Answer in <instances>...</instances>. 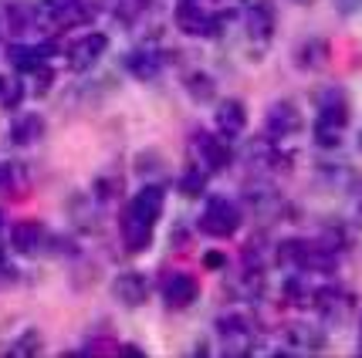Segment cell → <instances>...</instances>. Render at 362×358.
Instances as JSON below:
<instances>
[{
	"label": "cell",
	"mask_w": 362,
	"mask_h": 358,
	"mask_svg": "<svg viewBox=\"0 0 362 358\" xmlns=\"http://www.w3.org/2000/svg\"><path fill=\"white\" fill-rule=\"evenodd\" d=\"M335 7H339V14H356L362 11V0H332Z\"/></svg>",
	"instance_id": "cell-24"
},
{
	"label": "cell",
	"mask_w": 362,
	"mask_h": 358,
	"mask_svg": "<svg viewBox=\"0 0 362 358\" xmlns=\"http://www.w3.org/2000/svg\"><path fill=\"white\" fill-rule=\"evenodd\" d=\"M176 28L189 37H210V34H217V17L204 11L200 4H193V0H180V7H176Z\"/></svg>",
	"instance_id": "cell-7"
},
{
	"label": "cell",
	"mask_w": 362,
	"mask_h": 358,
	"mask_svg": "<svg viewBox=\"0 0 362 358\" xmlns=\"http://www.w3.org/2000/svg\"><path fill=\"white\" fill-rule=\"evenodd\" d=\"M21 280V274H17V267L7 261V257H0V287H11V284H17Z\"/></svg>",
	"instance_id": "cell-22"
},
{
	"label": "cell",
	"mask_w": 362,
	"mask_h": 358,
	"mask_svg": "<svg viewBox=\"0 0 362 358\" xmlns=\"http://www.w3.org/2000/svg\"><path fill=\"white\" fill-rule=\"evenodd\" d=\"M206 176H210V172H206L200 162H189L187 169H183V176H180V193H183V196H200L206 189Z\"/></svg>",
	"instance_id": "cell-18"
},
{
	"label": "cell",
	"mask_w": 362,
	"mask_h": 358,
	"mask_svg": "<svg viewBox=\"0 0 362 358\" xmlns=\"http://www.w3.org/2000/svg\"><path fill=\"white\" fill-rule=\"evenodd\" d=\"M197 156L206 172H223L230 166V145L221 132H197Z\"/></svg>",
	"instance_id": "cell-8"
},
{
	"label": "cell",
	"mask_w": 362,
	"mask_h": 358,
	"mask_svg": "<svg viewBox=\"0 0 362 358\" xmlns=\"http://www.w3.org/2000/svg\"><path fill=\"white\" fill-rule=\"evenodd\" d=\"M315 105H318V122H315V142L322 149H335L342 136H346L349 125V98L342 88H318L315 92Z\"/></svg>",
	"instance_id": "cell-2"
},
{
	"label": "cell",
	"mask_w": 362,
	"mask_h": 358,
	"mask_svg": "<svg viewBox=\"0 0 362 358\" xmlns=\"http://www.w3.org/2000/svg\"><path fill=\"white\" fill-rule=\"evenodd\" d=\"M105 47H109V37L105 34H81V37H75L71 41V47H68V64L75 68V71H88L92 64H98V58L105 54Z\"/></svg>",
	"instance_id": "cell-9"
},
{
	"label": "cell",
	"mask_w": 362,
	"mask_h": 358,
	"mask_svg": "<svg viewBox=\"0 0 362 358\" xmlns=\"http://www.w3.org/2000/svg\"><path fill=\"white\" fill-rule=\"evenodd\" d=\"M7 186V169H4V166H0V189Z\"/></svg>",
	"instance_id": "cell-25"
},
{
	"label": "cell",
	"mask_w": 362,
	"mask_h": 358,
	"mask_svg": "<svg viewBox=\"0 0 362 358\" xmlns=\"http://www.w3.org/2000/svg\"><path fill=\"white\" fill-rule=\"evenodd\" d=\"M0 230H4V217H0Z\"/></svg>",
	"instance_id": "cell-26"
},
{
	"label": "cell",
	"mask_w": 362,
	"mask_h": 358,
	"mask_svg": "<svg viewBox=\"0 0 362 358\" xmlns=\"http://www.w3.org/2000/svg\"><path fill=\"white\" fill-rule=\"evenodd\" d=\"M11 247L24 257H37L45 247V227L37 220H17L11 227Z\"/></svg>",
	"instance_id": "cell-14"
},
{
	"label": "cell",
	"mask_w": 362,
	"mask_h": 358,
	"mask_svg": "<svg viewBox=\"0 0 362 358\" xmlns=\"http://www.w3.org/2000/svg\"><path fill=\"white\" fill-rule=\"evenodd\" d=\"M359 145H362V136H359Z\"/></svg>",
	"instance_id": "cell-27"
},
{
	"label": "cell",
	"mask_w": 362,
	"mask_h": 358,
	"mask_svg": "<svg viewBox=\"0 0 362 358\" xmlns=\"http://www.w3.org/2000/svg\"><path fill=\"white\" fill-rule=\"evenodd\" d=\"M214 331H217V342H221L223 355H247V352L254 348V338H257L254 321L240 311L221 314L217 325H214Z\"/></svg>",
	"instance_id": "cell-4"
},
{
	"label": "cell",
	"mask_w": 362,
	"mask_h": 358,
	"mask_svg": "<svg viewBox=\"0 0 362 358\" xmlns=\"http://www.w3.org/2000/svg\"><path fill=\"white\" fill-rule=\"evenodd\" d=\"M197 297H200V280L193 274H187V270H176V274H170L163 280V304L170 311H183Z\"/></svg>",
	"instance_id": "cell-6"
},
{
	"label": "cell",
	"mask_w": 362,
	"mask_h": 358,
	"mask_svg": "<svg viewBox=\"0 0 362 358\" xmlns=\"http://www.w3.org/2000/svg\"><path fill=\"white\" fill-rule=\"evenodd\" d=\"M45 136V119L37 112H28V115H17L11 122V142L14 145H34V142Z\"/></svg>",
	"instance_id": "cell-17"
},
{
	"label": "cell",
	"mask_w": 362,
	"mask_h": 358,
	"mask_svg": "<svg viewBox=\"0 0 362 358\" xmlns=\"http://www.w3.org/2000/svg\"><path fill=\"white\" fill-rule=\"evenodd\" d=\"M301 129V115H298V105L295 102H288V98H281V102H274V105H268V115H264V136L274 142L288 139V136H295Z\"/></svg>",
	"instance_id": "cell-5"
},
{
	"label": "cell",
	"mask_w": 362,
	"mask_h": 358,
	"mask_svg": "<svg viewBox=\"0 0 362 358\" xmlns=\"http://www.w3.org/2000/svg\"><path fill=\"white\" fill-rule=\"evenodd\" d=\"M112 294L119 297L126 308H139V304H146V297H149V280L139 270H126V274H119V278L112 280Z\"/></svg>",
	"instance_id": "cell-13"
},
{
	"label": "cell",
	"mask_w": 362,
	"mask_h": 358,
	"mask_svg": "<svg viewBox=\"0 0 362 358\" xmlns=\"http://www.w3.org/2000/svg\"><path fill=\"white\" fill-rule=\"evenodd\" d=\"M214 122H217V132H221L223 139H237L240 132H244V125H247V109H244V102H237V98H223L217 112H214Z\"/></svg>",
	"instance_id": "cell-15"
},
{
	"label": "cell",
	"mask_w": 362,
	"mask_h": 358,
	"mask_svg": "<svg viewBox=\"0 0 362 358\" xmlns=\"http://www.w3.org/2000/svg\"><path fill=\"white\" fill-rule=\"evenodd\" d=\"M244 24H247V34H251L257 44H268L274 37V28H278V11L271 0H254L244 14Z\"/></svg>",
	"instance_id": "cell-10"
},
{
	"label": "cell",
	"mask_w": 362,
	"mask_h": 358,
	"mask_svg": "<svg viewBox=\"0 0 362 358\" xmlns=\"http://www.w3.org/2000/svg\"><path fill=\"white\" fill-rule=\"evenodd\" d=\"M301 4H308V0H301Z\"/></svg>",
	"instance_id": "cell-28"
},
{
	"label": "cell",
	"mask_w": 362,
	"mask_h": 358,
	"mask_svg": "<svg viewBox=\"0 0 362 358\" xmlns=\"http://www.w3.org/2000/svg\"><path fill=\"white\" fill-rule=\"evenodd\" d=\"M51 51H58V47L51 44H14L7 51V61L14 64L17 75H37V71H45V61Z\"/></svg>",
	"instance_id": "cell-12"
},
{
	"label": "cell",
	"mask_w": 362,
	"mask_h": 358,
	"mask_svg": "<svg viewBox=\"0 0 362 358\" xmlns=\"http://www.w3.org/2000/svg\"><path fill=\"white\" fill-rule=\"evenodd\" d=\"M163 206H166V189L159 183L142 186L126 203V210L119 217V234H122V247L129 253H142L153 244V230H156L159 217H163Z\"/></svg>",
	"instance_id": "cell-1"
},
{
	"label": "cell",
	"mask_w": 362,
	"mask_h": 358,
	"mask_svg": "<svg viewBox=\"0 0 362 358\" xmlns=\"http://www.w3.org/2000/svg\"><path fill=\"white\" fill-rule=\"evenodd\" d=\"M187 88L193 92V98H210V92H214V81L204 78V75H193V78H187Z\"/></svg>",
	"instance_id": "cell-21"
},
{
	"label": "cell",
	"mask_w": 362,
	"mask_h": 358,
	"mask_svg": "<svg viewBox=\"0 0 362 358\" xmlns=\"http://www.w3.org/2000/svg\"><path fill=\"white\" fill-rule=\"evenodd\" d=\"M223 264H227V257H223L221 250H206V253H204V267H206V270H221Z\"/></svg>",
	"instance_id": "cell-23"
},
{
	"label": "cell",
	"mask_w": 362,
	"mask_h": 358,
	"mask_svg": "<svg viewBox=\"0 0 362 358\" xmlns=\"http://www.w3.org/2000/svg\"><path fill=\"white\" fill-rule=\"evenodd\" d=\"M312 304H315V311L325 321H342L349 314V308H352V294L342 291L339 284H325V287H318L312 294Z\"/></svg>",
	"instance_id": "cell-11"
},
{
	"label": "cell",
	"mask_w": 362,
	"mask_h": 358,
	"mask_svg": "<svg viewBox=\"0 0 362 358\" xmlns=\"http://www.w3.org/2000/svg\"><path fill=\"white\" fill-rule=\"evenodd\" d=\"M41 352V335L37 331H24V338L11 348V355L14 358H21V355H37Z\"/></svg>",
	"instance_id": "cell-20"
},
{
	"label": "cell",
	"mask_w": 362,
	"mask_h": 358,
	"mask_svg": "<svg viewBox=\"0 0 362 358\" xmlns=\"http://www.w3.org/2000/svg\"><path fill=\"white\" fill-rule=\"evenodd\" d=\"M126 71L139 81H153L163 71V54L156 47H136L126 54Z\"/></svg>",
	"instance_id": "cell-16"
},
{
	"label": "cell",
	"mask_w": 362,
	"mask_h": 358,
	"mask_svg": "<svg viewBox=\"0 0 362 358\" xmlns=\"http://www.w3.org/2000/svg\"><path fill=\"white\" fill-rule=\"evenodd\" d=\"M7 24L14 34H28L31 28H37V7H28V4H14L7 11Z\"/></svg>",
	"instance_id": "cell-19"
},
{
	"label": "cell",
	"mask_w": 362,
	"mask_h": 358,
	"mask_svg": "<svg viewBox=\"0 0 362 358\" xmlns=\"http://www.w3.org/2000/svg\"><path fill=\"white\" fill-rule=\"evenodd\" d=\"M240 220H244V213H240V206L230 196H206V206H204V213H200V220H197V227L206 237L227 240V237L237 234Z\"/></svg>",
	"instance_id": "cell-3"
}]
</instances>
